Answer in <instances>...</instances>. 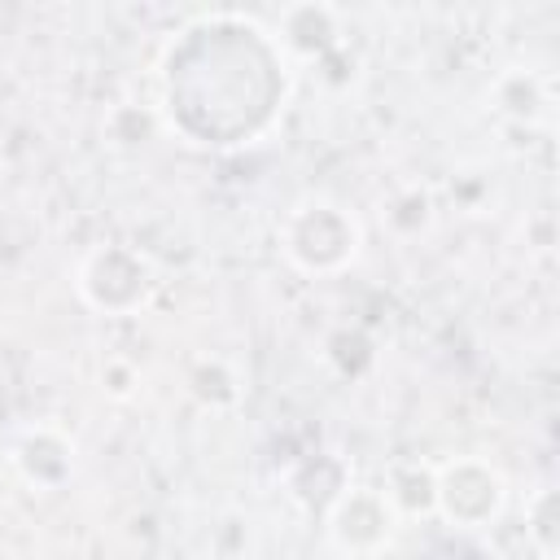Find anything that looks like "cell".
Instances as JSON below:
<instances>
[{"mask_svg":"<svg viewBox=\"0 0 560 560\" xmlns=\"http://www.w3.org/2000/svg\"><path fill=\"white\" fill-rule=\"evenodd\" d=\"M158 127H162L158 109H136V105H118V109L105 118V136H109V144H118V149H140Z\"/></svg>","mask_w":560,"mask_h":560,"instance_id":"obj_15","label":"cell"},{"mask_svg":"<svg viewBox=\"0 0 560 560\" xmlns=\"http://www.w3.org/2000/svg\"><path fill=\"white\" fill-rule=\"evenodd\" d=\"M319 521H324L328 551L341 560H381L394 547L398 525H402V516L389 508L381 486H363V481H350L319 512Z\"/></svg>","mask_w":560,"mask_h":560,"instance_id":"obj_5","label":"cell"},{"mask_svg":"<svg viewBox=\"0 0 560 560\" xmlns=\"http://www.w3.org/2000/svg\"><path fill=\"white\" fill-rule=\"evenodd\" d=\"M293 66L249 13H197L158 61V118L197 149L258 144L284 114Z\"/></svg>","mask_w":560,"mask_h":560,"instance_id":"obj_1","label":"cell"},{"mask_svg":"<svg viewBox=\"0 0 560 560\" xmlns=\"http://www.w3.org/2000/svg\"><path fill=\"white\" fill-rule=\"evenodd\" d=\"M486 105L508 127H542L551 118V88L542 74L512 66L494 74V83L486 88Z\"/></svg>","mask_w":560,"mask_h":560,"instance_id":"obj_8","label":"cell"},{"mask_svg":"<svg viewBox=\"0 0 560 560\" xmlns=\"http://www.w3.org/2000/svg\"><path fill=\"white\" fill-rule=\"evenodd\" d=\"M381 494L398 516H433V464L424 459H398L389 464Z\"/></svg>","mask_w":560,"mask_h":560,"instance_id":"obj_10","label":"cell"},{"mask_svg":"<svg viewBox=\"0 0 560 560\" xmlns=\"http://www.w3.org/2000/svg\"><path fill=\"white\" fill-rule=\"evenodd\" d=\"M508 512V477L486 455H455L433 468V516L455 534H481Z\"/></svg>","mask_w":560,"mask_h":560,"instance_id":"obj_4","label":"cell"},{"mask_svg":"<svg viewBox=\"0 0 560 560\" xmlns=\"http://www.w3.org/2000/svg\"><path fill=\"white\" fill-rule=\"evenodd\" d=\"M271 39L280 44V52L302 66H324L332 61L337 52H346V13L337 4H324V0H298V4H284L276 13V22L267 26Z\"/></svg>","mask_w":560,"mask_h":560,"instance_id":"obj_6","label":"cell"},{"mask_svg":"<svg viewBox=\"0 0 560 560\" xmlns=\"http://www.w3.org/2000/svg\"><path fill=\"white\" fill-rule=\"evenodd\" d=\"M534 560H542V556H534Z\"/></svg>","mask_w":560,"mask_h":560,"instance_id":"obj_18","label":"cell"},{"mask_svg":"<svg viewBox=\"0 0 560 560\" xmlns=\"http://www.w3.org/2000/svg\"><path fill=\"white\" fill-rule=\"evenodd\" d=\"M9 468H13V477L22 486L52 494V490H66L74 481L79 446H74V438L61 424L35 420V424H26V429L13 433V442H9Z\"/></svg>","mask_w":560,"mask_h":560,"instance_id":"obj_7","label":"cell"},{"mask_svg":"<svg viewBox=\"0 0 560 560\" xmlns=\"http://www.w3.org/2000/svg\"><path fill=\"white\" fill-rule=\"evenodd\" d=\"M276 245L293 271H302L311 280H328L359 262L363 223L346 201H337L328 192H306L280 214Z\"/></svg>","mask_w":560,"mask_h":560,"instance_id":"obj_2","label":"cell"},{"mask_svg":"<svg viewBox=\"0 0 560 560\" xmlns=\"http://www.w3.org/2000/svg\"><path fill=\"white\" fill-rule=\"evenodd\" d=\"M74 293L88 311H96L105 319L140 315L158 293V271H153L149 254H140L136 245L101 241L79 258Z\"/></svg>","mask_w":560,"mask_h":560,"instance_id":"obj_3","label":"cell"},{"mask_svg":"<svg viewBox=\"0 0 560 560\" xmlns=\"http://www.w3.org/2000/svg\"><path fill=\"white\" fill-rule=\"evenodd\" d=\"M525 542L542 560H560V494L556 486H538L525 499Z\"/></svg>","mask_w":560,"mask_h":560,"instance_id":"obj_14","label":"cell"},{"mask_svg":"<svg viewBox=\"0 0 560 560\" xmlns=\"http://www.w3.org/2000/svg\"><path fill=\"white\" fill-rule=\"evenodd\" d=\"M346 486H350V472H346V468H341V459H337V455H328V451L306 455V459L293 468V477H289L293 499H298L302 508H311V512H324V508H328Z\"/></svg>","mask_w":560,"mask_h":560,"instance_id":"obj_9","label":"cell"},{"mask_svg":"<svg viewBox=\"0 0 560 560\" xmlns=\"http://www.w3.org/2000/svg\"><path fill=\"white\" fill-rule=\"evenodd\" d=\"M184 385H188V394H192L201 407H210V411H228V407L241 402V376H236V368H232L228 359H219V354L192 359Z\"/></svg>","mask_w":560,"mask_h":560,"instance_id":"obj_12","label":"cell"},{"mask_svg":"<svg viewBox=\"0 0 560 560\" xmlns=\"http://www.w3.org/2000/svg\"><path fill=\"white\" fill-rule=\"evenodd\" d=\"M381 219H385V228L394 236L411 241V236H420V232L433 228V192L420 188V184H402V188H394L381 201Z\"/></svg>","mask_w":560,"mask_h":560,"instance_id":"obj_13","label":"cell"},{"mask_svg":"<svg viewBox=\"0 0 560 560\" xmlns=\"http://www.w3.org/2000/svg\"><path fill=\"white\" fill-rule=\"evenodd\" d=\"M324 363L341 381H363L376 368V341H372V332L359 328V324H337L324 337Z\"/></svg>","mask_w":560,"mask_h":560,"instance_id":"obj_11","label":"cell"},{"mask_svg":"<svg viewBox=\"0 0 560 560\" xmlns=\"http://www.w3.org/2000/svg\"><path fill=\"white\" fill-rule=\"evenodd\" d=\"M136 385H140V372H136V363L131 359H105L101 363V389L109 394V398H118V402H127L131 394H136Z\"/></svg>","mask_w":560,"mask_h":560,"instance_id":"obj_16","label":"cell"},{"mask_svg":"<svg viewBox=\"0 0 560 560\" xmlns=\"http://www.w3.org/2000/svg\"><path fill=\"white\" fill-rule=\"evenodd\" d=\"M4 166H9V162H4V149H0V179H4Z\"/></svg>","mask_w":560,"mask_h":560,"instance_id":"obj_17","label":"cell"}]
</instances>
